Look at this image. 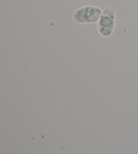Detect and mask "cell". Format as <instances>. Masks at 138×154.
Segmentation results:
<instances>
[{
  "label": "cell",
  "mask_w": 138,
  "mask_h": 154,
  "mask_svg": "<svg viewBox=\"0 0 138 154\" xmlns=\"http://www.w3.org/2000/svg\"><path fill=\"white\" fill-rule=\"evenodd\" d=\"M100 9L96 7L84 6L74 14V20L78 23H94L99 20L102 14Z\"/></svg>",
  "instance_id": "cell-1"
},
{
  "label": "cell",
  "mask_w": 138,
  "mask_h": 154,
  "mask_svg": "<svg viewBox=\"0 0 138 154\" xmlns=\"http://www.w3.org/2000/svg\"><path fill=\"white\" fill-rule=\"evenodd\" d=\"M115 14L114 10L108 8L104 9L98 20V28L100 34L104 37H108L112 33L115 27Z\"/></svg>",
  "instance_id": "cell-2"
}]
</instances>
